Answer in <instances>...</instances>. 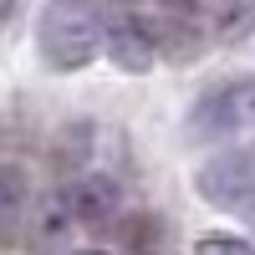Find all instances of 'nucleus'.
<instances>
[{
  "mask_svg": "<svg viewBox=\"0 0 255 255\" xmlns=\"http://www.w3.org/2000/svg\"><path fill=\"white\" fill-rule=\"evenodd\" d=\"M41 61L51 72H82L108 51V31L97 26V15L82 5V0H51L41 10Z\"/></svg>",
  "mask_w": 255,
  "mask_h": 255,
  "instance_id": "1",
  "label": "nucleus"
},
{
  "mask_svg": "<svg viewBox=\"0 0 255 255\" xmlns=\"http://www.w3.org/2000/svg\"><path fill=\"white\" fill-rule=\"evenodd\" d=\"M255 128V77H235L209 87L189 113V138H230Z\"/></svg>",
  "mask_w": 255,
  "mask_h": 255,
  "instance_id": "2",
  "label": "nucleus"
},
{
  "mask_svg": "<svg viewBox=\"0 0 255 255\" xmlns=\"http://www.w3.org/2000/svg\"><path fill=\"white\" fill-rule=\"evenodd\" d=\"M194 189L215 209H245V204H255V143L220 148V153L194 174Z\"/></svg>",
  "mask_w": 255,
  "mask_h": 255,
  "instance_id": "3",
  "label": "nucleus"
},
{
  "mask_svg": "<svg viewBox=\"0 0 255 255\" xmlns=\"http://www.w3.org/2000/svg\"><path fill=\"white\" fill-rule=\"evenodd\" d=\"M61 199H67V215L77 225H87V230L123 220V189L108 174H77L67 189H61Z\"/></svg>",
  "mask_w": 255,
  "mask_h": 255,
  "instance_id": "4",
  "label": "nucleus"
},
{
  "mask_svg": "<svg viewBox=\"0 0 255 255\" xmlns=\"http://www.w3.org/2000/svg\"><path fill=\"white\" fill-rule=\"evenodd\" d=\"M108 56L123 72H148L158 61V31L148 26L143 15L123 10L118 20H108Z\"/></svg>",
  "mask_w": 255,
  "mask_h": 255,
  "instance_id": "5",
  "label": "nucleus"
},
{
  "mask_svg": "<svg viewBox=\"0 0 255 255\" xmlns=\"http://www.w3.org/2000/svg\"><path fill=\"white\" fill-rule=\"evenodd\" d=\"M20 204H26V184H20L15 168L0 163V225H10V220L20 215Z\"/></svg>",
  "mask_w": 255,
  "mask_h": 255,
  "instance_id": "6",
  "label": "nucleus"
},
{
  "mask_svg": "<svg viewBox=\"0 0 255 255\" xmlns=\"http://www.w3.org/2000/svg\"><path fill=\"white\" fill-rule=\"evenodd\" d=\"M194 255H255L250 240H235V235H204L194 245Z\"/></svg>",
  "mask_w": 255,
  "mask_h": 255,
  "instance_id": "7",
  "label": "nucleus"
},
{
  "mask_svg": "<svg viewBox=\"0 0 255 255\" xmlns=\"http://www.w3.org/2000/svg\"><path fill=\"white\" fill-rule=\"evenodd\" d=\"M153 5H163V10H174V15H194V0H153Z\"/></svg>",
  "mask_w": 255,
  "mask_h": 255,
  "instance_id": "8",
  "label": "nucleus"
},
{
  "mask_svg": "<svg viewBox=\"0 0 255 255\" xmlns=\"http://www.w3.org/2000/svg\"><path fill=\"white\" fill-rule=\"evenodd\" d=\"M72 255H123L118 245H82V250H72Z\"/></svg>",
  "mask_w": 255,
  "mask_h": 255,
  "instance_id": "9",
  "label": "nucleus"
},
{
  "mask_svg": "<svg viewBox=\"0 0 255 255\" xmlns=\"http://www.w3.org/2000/svg\"><path fill=\"white\" fill-rule=\"evenodd\" d=\"M15 5H10V0H0V26H5V15H10Z\"/></svg>",
  "mask_w": 255,
  "mask_h": 255,
  "instance_id": "10",
  "label": "nucleus"
}]
</instances>
